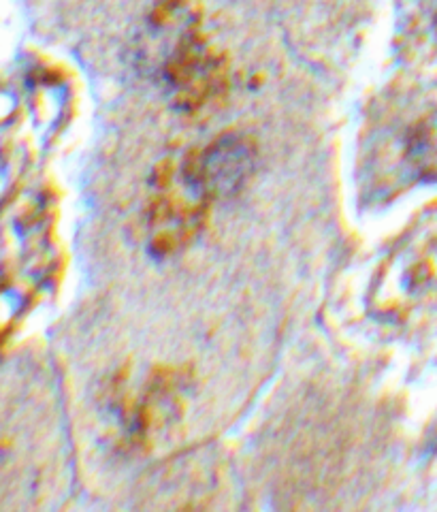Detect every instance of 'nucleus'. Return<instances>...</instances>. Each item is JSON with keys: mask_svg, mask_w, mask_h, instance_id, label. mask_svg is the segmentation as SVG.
Returning <instances> with one entry per match:
<instances>
[{"mask_svg": "<svg viewBox=\"0 0 437 512\" xmlns=\"http://www.w3.org/2000/svg\"><path fill=\"white\" fill-rule=\"evenodd\" d=\"M254 165V143L239 133L220 135L207 146L177 160L182 178L207 203L235 197L250 180Z\"/></svg>", "mask_w": 437, "mask_h": 512, "instance_id": "f257e3e1", "label": "nucleus"}, {"mask_svg": "<svg viewBox=\"0 0 437 512\" xmlns=\"http://www.w3.org/2000/svg\"><path fill=\"white\" fill-rule=\"evenodd\" d=\"M207 205L209 203L186 184L173 160L158 169L148 222L152 248L160 254L182 248L205 222Z\"/></svg>", "mask_w": 437, "mask_h": 512, "instance_id": "f03ea898", "label": "nucleus"}, {"mask_svg": "<svg viewBox=\"0 0 437 512\" xmlns=\"http://www.w3.org/2000/svg\"><path fill=\"white\" fill-rule=\"evenodd\" d=\"M167 77L177 105L192 111L207 105L222 92L224 67L222 60L209 54L205 47L186 41L169 60Z\"/></svg>", "mask_w": 437, "mask_h": 512, "instance_id": "7ed1b4c3", "label": "nucleus"}, {"mask_svg": "<svg viewBox=\"0 0 437 512\" xmlns=\"http://www.w3.org/2000/svg\"><path fill=\"white\" fill-rule=\"evenodd\" d=\"M182 412V384L175 372L156 374L145 387L133 412V434L139 442H150L175 423Z\"/></svg>", "mask_w": 437, "mask_h": 512, "instance_id": "20e7f679", "label": "nucleus"}, {"mask_svg": "<svg viewBox=\"0 0 437 512\" xmlns=\"http://www.w3.org/2000/svg\"><path fill=\"white\" fill-rule=\"evenodd\" d=\"M408 165L425 182H437V111L420 118L408 135Z\"/></svg>", "mask_w": 437, "mask_h": 512, "instance_id": "39448f33", "label": "nucleus"}]
</instances>
